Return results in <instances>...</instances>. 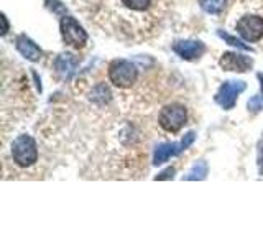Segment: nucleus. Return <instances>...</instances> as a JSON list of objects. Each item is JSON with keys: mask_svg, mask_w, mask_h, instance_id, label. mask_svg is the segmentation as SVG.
Wrapping results in <instances>:
<instances>
[{"mask_svg": "<svg viewBox=\"0 0 263 247\" xmlns=\"http://www.w3.org/2000/svg\"><path fill=\"white\" fill-rule=\"evenodd\" d=\"M12 155L16 165H20L23 168L31 167L38 158L35 140L30 135H20L18 138H15V142L12 145Z\"/></svg>", "mask_w": 263, "mask_h": 247, "instance_id": "obj_1", "label": "nucleus"}, {"mask_svg": "<svg viewBox=\"0 0 263 247\" xmlns=\"http://www.w3.org/2000/svg\"><path fill=\"white\" fill-rule=\"evenodd\" d=\"M137 68L127 60H115L109 66V78L117 87H130L137 81Z\"/></svg>", "mask_w": 263, "mask_h": 247, "instance_id": "obj_2", "label": "nucleus"}, {"mask_svg": "<svg viewBox=\"0 0 263 247\" xmlns=\"http://www.w3.org/2000/svg\"><path fill=\"white\" fill-rule=\"evenodd\" d=\"M61 37L66 45L74 48H82L87 43V33L69 15H64L61 19Z\"/></svg>", "mask_w": 263, "mask_h": 247, "instance_id": "obj_3", "label": "nucleus"}, {"mask_svg": "<svg viewBox=\"0 0 263 247\" xmlns=\"http://www.w3.org/2000/svg\"><path fill=\"white\" fill-rule=\"evenodd\" d=\"M186 119H187L186 109L179 104L166 105L160 112V126L166 132H173V134H176L178 130L183 129Z\"/></svg>", "mask_w": 263, "mask_h": 247, "instance_id": "obj_4", "label": "nucleus"}, {"mask_svg": "<svg viewBox=\"0 0 263 247\" xmlns=\"http://www.w3.org/2000/svg\"><path fill=\"white\" fill-rule=\"evenodd\" d=\"M194 137H196L194 132H187V134L184 135V138L181 140V142L163 144L160 147H156L155 155H153V165H156V167H158V165L168 162L171 156L179 155L181 152L186 150V148L194 142Z\"/></svg>", "mask_w": 263, "mask_h": 247, "instance_id": "obj_5", "label": "nucleus"}, {"mask_svg": "<svg viewBox=\"0 0 263 247\" xmlns=\"http://www.w3.org/2000/svg\"><path fill=\"white\" fill-rule=\"evenodd\" d=\"M245 82L243 81H227L220 86L219 93L216 96V102L224 107L226 111L234 109V105L237 102V97L240 93L245 91Z\"/></svg>", "mask_w": 263, "mask_h": 247, "instance_id": "obj_6", "label": "nucleus"}, {"mask_svg": "<svg viewBox=\"0 0 263 247\" xmlns=\"http://www.w3.org/2000/svg\"><path fill=\"white\" fill-rule=\"evenodd\" d=\"M237 31L247 41H258L263 37V19L257 15H245L237 22Z\"/></svg>", "mask_w": 263, "mask_h": 247, "instance_id": "obj_7", "label": "nucleus"}, {"mask_svg": "<svg viewBox=\"0 0 263 247\" xmlns=\"http://www.w3.org/2000/svg\"><path fill=\"white\" fill-rule=\"evenodd\" d=\"M220 68L226 69V71H237V73H245L249 71L253 61L250 60L249 56H243V55H237V53H224L220 58Z\"/></svg>", "mask_w": 263, "mask_h": 247, "instance_id": "obj_8", "label": "nucleus"}, {"mask_svg": "<svg viewBox=\"0 0 263 247\" xmlns=\"http://www.w3.org/2000/svg\"><path fill=\"white\" fill-rule=\"evenodd\" d=\"M173 49H175V53L179 55L183 60H196V58L202 56L204 53V43L201 41H194V40H187V41H176L175 45H173Z\"/></svg>", "mask_w": 263, "mask_h": 247, "instance_id": "obj_9", "label": "nucleus"}, {"mask_svg": "<svg viewBox=\"0 0 263 247\" xmlns=\"http://www.w3.org/2000/svg\"><path fill=\"white\" fill-rule=\"evenodd\" d=\"M16 49L22 53L23 58H27L30 61H40L41 58V49L25 35H20L16 38Z\"/></svg>", "mask_w": 263, "mask_h": 247, "instance_id": "obj_10", "label": "nucleus"}, {"mask_svg": "<svg viewBox=\"0 0 263 247\" xmlns=\"http://www.w3.org/2000/svg\"><path fill=\"white\" fill-rule=\"evenodd\" d=\"M76 64H78V60L72 58V55H61L56 60V69L64 74L66 71H71Z\"/></svg>", "mask_w": 263, "mask_h": 247, "instance_id": "obj_11", "label": "nucleus"}, {"mask_svg": "<svg viewBox=\"0 0 263 247\" xmlns=\"http://www.w3.org/2000/svg\"><path fill=\"white\" fill-rule=\"evenodd\" d=\"M226 2L227 0H199L202 10L208 13H220L224 10Z\"/></svg>", "mask_w": 263, "mask_h": 247, "instance_id": "obj_12", "label": "nucleus"}, {"mask_svg": "<svg viewBox=\"0 0 263 247\" xmlns=\"http://www.w3.org/2000/svg\"><path fill=\"white\" fill-rule=\"evenodd\" d=\"M205 175H208V163H205V162H197L194 167L191 168V171L187 173L186 180H204Z\"/></svg>", "mask_w": 263, "mask_h": 247, "instance_id": "obj_13", "label": "nucleus"}, {"mask_svg": "<svg viewBox=\"0 0 263 247\" xmlns=\"http://www.w3.org/2000/svg\"><path fill=\"white\" fill-rule=\"evenodd\" d=\"M123 5L130 10H137V12H143L146 10L148 7H150L152 0H122Z\"/></svg>", "mask_w": 263, "mask_h": 247, "instance_id": "obj_14", "label": "nucleus"}, {"mask_svg": "<svg viewBox=\"0 0 263 247\" xmlns=\"http://www.w3.org/2000/svg\"><path fill=\"white\" fill-rule=\"evenodd\" d=\"M217 35H219V37H220L222 40H226L229 45H232V46H237V48H240V49H247V51H249V49H250V51H252V48H250V46H247L245 43H242L240 40H237L235 37L229 35V33H226V31L219 30V31H217Z\"/></svg>", "mask_w": 263, "mask_h": 247, "instance_id": "obj_15", "label": "nucleus"}, {"mask_svg": "<svg viewBox=\"0 0 263 247\" xmlns=\"http://www.w3.org/2000/svg\"><path fill=\"white\" fill-rule=\"evenodd\" d=\"M249 109L253 111V112H258L260 109H263V102L260 101L258 96H255L253 99H250V101H249Z\"/></svg>", "mask_w": 263, "mask_h": 247, "instance_id": "obj_16", "label": "nucleus"}, {"mask_svg": "<svg viewBox=\"0 0 263 247\" xmlns=\"http://www.w3.org/2000/svg\"><path fill=\"white\" fill-rule=\"evenodd\" d=\"M258 171L260 175H263V134L258 142Z\"/></svg>", "mask_w": 263, "mask_h": 247, "instance_id": "obj_17", "label": "nucleus"}, {"mask_svg": "<svg viewBox=\"0 0 263 247\" xmlns=\"http://www.w3.org/2000/svg\"><path fill=\"white\" fill-rule=\"evenodd\" d=\"M175 177V168H168V170H164L161 175H158L155 180H170Z\"/></svg>", "mask_w": 263, "mask_h": 247, "instance_id": "obj_18", "label": "nucleus"}, {"mask_svg": "<svg viewBox=\"0 0 263 247\" xmlns=\"http://www.w3.org/2000/svg\"><path fill=\"white\" fill-rule=\"evenodd\" d=\"M2 22H4V30H2V35H5V33L8 31V23H7L5 15H2Z\"/></svg>", "mask_w": 263, "mask_h": 247, "instance_id": "obj_19", "label": "nucleus"}, {"mask_svg": "<svg viewBox=\"0 0 263 247\" xmlns=\"http://www.w3.org/2000/svg\"><path fill=\"white\" fill-rule=\"evenodd\" d=\"M258 79L261 81V96H263V74H258Z\"/></svg>", "mask_w": 263, "mask_h": 247, "instance_id": "obj_20", "label": "nucleus"}]
</instances>
